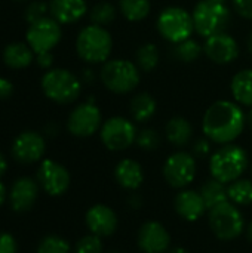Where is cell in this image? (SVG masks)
<instances>
[{
    "mask_svg": "<svg viewBox=\"0 0 252 253\" xmlns=\"http://www.w3.org/2000/svg\"><path fill=\"white\" fill-rule=\"evenodd\" d=\"M168 253H189L184 248H174L171 251H168Z\"/></svg>",
    "mask_w": 252,
    "mask_h": 253,
    "instance_id": "obj_45",
    "label": "cell"
},
{
    "mask_svg": "<svg viewBox=\"0 0 252 253\" xmlns=\"http://www.w3.org/2000/svg\"><path fill=\"white\" fill-rule=\"evenodd\" d=\"M48 12H49V4H46L45 1H33L31 4H28V7L25 10V19L28 24L36 22V21L45 18Z\"/></svg>",
    "mask_w": 252,
    "mask_h": 253,
    "instance_id": "obj_35",
    "label": "cell"
},
{
    "mask_svg": "<svg viewBox=\"0 0 252 253\" xmlns=\"http://www.w3.org/2000/svg\"><path fill=\"white\" fill-rule=\"evenodd\" d=\"M117 16V9L110 1H100L89 10V18L92 24L107 27L110 25Z\"/></svg>",
    "mask_w": 252,
    "mask_h": 253,
    "instance_id": "obj_30",
    "label": "cell"
},
{
    "mask_svg": "<svg viewBox=\"0 0 252 253\" xmlns=\"http://www.w3.org/2000/svg\"><path fill=\"white\" fill-rule=\"evenodd\" d=\"M193 136V126L192 123L181 116L172 117L166 123V138L175 147H186Z\"/></svg>",
    "mask_w": 252,
    "mask_h": 253,
    "instance_id": "obj_25",
    "label": "cell"
},
{
    "mask_svg": "<svg viewBox=\"0 0 252 253\" xmlns=\"http://www.w3.org/2000/svg\"><path fill=\"white\" fill-rule=\"evenodd\" d=\"M137 145L144 151H153L160 145V136L154 129H143L137 133Z\"/></svg>",
    "mask_w": 252,
    "mask_h": 253,
    "instance_id": "obj_33",
    "label": "cell"
},
{
    "mask_svg": "<svg viewBox=\"0 0 252 253\" xmlns=\"http://www.w3.org/2000/svg\"><path fill=\"white\" fill-rule=\"evenodd\" d=\"M52 62H53V56H52L50 52H45V53H39L37 55V64H39V67H42L45 70H49L50 65H52Z\"/></svg>",
    "mask_w": 252,
    "mask_h": 253,
    "instance_id": "obj_40",
    "label": "cell"
},
{
    "mask_svg": "<svg viewBox=\"0 0 252 253\" xmlns=\"http://www.w3.org/2000/svg\"><path fill=\"white\" fill-rule=\"evenodd\" d=\"M250 166L248 153L233 144H226L217 150L209 160V172L214 179L223 184H232L247 172Z\"/></svg>",
    "mask_w": 252,
    "mask_h": 253,
    "instance_id": "obj_2",
    "label": "cell"
},
{
    "mask_svg": "<svg viewBox=\"0 0 252 253\" xmlns=\"http://www.w3.org/2000/svg\"><path fill=\"white\" fill-rule=\"evenodd\" d=\"M4 200H6V187L0 182V206L4 203Z\"/></svg>",
    "mask_w": 252,
    "mask_h": 253,
    "instance_id": "obj_42",
    "label": "cell"
},
{
    "mask_svg": "<svg viewBox=\"0 0 252 253\" xmlns=\"http://www.w3.org/2000/svg\"><path fill=\"white\" fill-rule=\"evenodd\" d=\"M209 227L220 240H235L244 233V215L236 205L224 202L209 209Z\"/></svg>",
    "mask_w": 252,
    "mask_h": 253,
    "instance_id": "obj_8",
    "label": "cell"
},
{
    "mask_svg": "<svg viewBox=\"0 0 252 253\" xmlns=\"http://www.w3.org/2000/svg\"><path fill=\"white\" fill-rule=\"evenodd\" d=\"M193 153L198 157H205L211 153V141L205 136L202 139H198L193 145Z\"/></svg>",
    "mask_w": 252,
    "mask_h": 253,
    "instance_id": "obj_38",
    "label": "cell"
},
{
    "mask_svg": "<svg viewBox=\"0 0 252 253\" xmlns=\"http://www.w3.org/2000/svg\"><path fill=\"white\" fill-rule=\"evenodd\" d=\"M46 144L40 133L37 132H24L13 141L12 154L21 163H34L40 160L45 154Z\"/></svg>",
    "mask_w": 252,
    "mask_h": 253,
    "instance_id": "obj_16",
    "label": "cell"
},
{
    "mask_svg": "<svg viewBox=\"0 0 252 253\" xmlns=\"http://www.w3.org/2000/svg\"><path fill=\"white\" fill-rule=\"evenodd\" d=\"M159 49L154 43H144L138 47L135 53V64L140 68V71L150 73L153 71L159 64Z\"/></svg>",
    "mask_w": 252,
    "mask_h": 253,
    "instance_id": "obj_28",
    "label": "cell"
},
{
    "mask_svg": "<svg viewBox=\"0 0 252 253\" xmlns=\"http://www.w3.org/2000/svg\"><path fill=\"white\" fill-rule=\"evenodd\" d=\"M198 166L190 153L177 151L171 154L163 165V176L172 188L183 190L189 187L196 178Z\"/></svg>",
    "mask_w": 252,
    "mask_h": 253,
    "instance_id": "obj_11",
    "label": "cell"
},
{
    "mask_svg": "<svg viewBox=\"0 0 252 253\" xmlns=\"http://www.w3.org/2000/svg\"><path fill=\"white\" fill-rule=\"evenodd\" d=\"M18 246H16V240L13 239V236L7 234V233H1L0 234V253H16Z\"/></svg>",
    "mask_w": 252,
    "mask_h": 253,
    "instance_id": "obj_37",
    "label": "cell"
},
{
    "mask_svg": "<svg viewBox=\"0 0 252 253\" xmlns=\"http://www.w3.org/2000/svg\"><path fill=\"white\" fill-rule=\"evenodd\" d=\"M74 253H102L101 237L95 234H89L82 237L74 248Z\"/></svg>",
    "mask_w": 252,
    "mask_h": 253,
    "instance_id": "obj_34",
    "label": "cell"
},
{
    "mask_svg": "<svg viewBox=\"0 0 252 253\" xmlns=\"http://www.w3.org/2000/svg\"><path fill=\"white\" fill-rule=\"evenodd\" d=\"M61 36V24L52 16H45L28 25L25 39L31 50L39 55L45 52H52V49L59 43Z\"/></svg>",
    "mask_w": 252,
    "mask_h": 253,
    "instance_id": "obj_10",
    "label": "cell"
},
{
    "mask_svg": "<svg viewBox=\"0 0 252 253\" xmlns=\"http://www.w3.org/2000/svg\"><path fill=\"white\" fill-rule=\"evenodd\" d=\"M201 196L206 205V209H212L224 202H229V194H227V185L217 181V179H209L205 182L201 188Z\"/></svg>",
    "mask_w": 252,
    "mask_h": 253,
    "instance_id": "obj_26",
    "label": "cell"
},
{
    "mask_svg": "<svg viewBox=\"0 0 252 253\" xmlns=\"http://www.w3.org/2000/svg\"><path fill=\"white\" fill-rule=\"evenodd\" d=\"M203 52L212 62L226 65L232 64L239 56V44L235 37L224 31L205 39Z\"/></svg>",
    "mask_w": 252,
    "mask_h": 253,
    "instance_id": "obj_14",
    "label": "cell"
},
{
    "mask_svg": "<svg viewBox=\"0 0 252 253\" xmlns=\"http://www.w3.org/2000/svg\"><path fill=\"white\" fill-rule=\"evenodd\" d=\"M137 133L135 125L129 119L120 116L110 117L100 129L101 141L110 151H123L129 148L135 142Z\"/></svg>",
    "mask_w": 252,
    "mask_h": 253,
    "instance_id": "obj_9",
    "label": "cell"
},
{
    "mask_svg": "<svg viewBox=\"0 0 252 253\" xmlns=\"http://www.w3.org/2000/svg\"><path fill=\"white\" fill-rule=\"evenodd\" d=\"M119 10L125 19L140 22L146 19L151 10L150 0H119Z\"/></svg>",
    "mask_w": 252,
    "mask_h": 253,
    "instance_id": "obj_27",
    "label": "cell"
},
{
    "mask_svg": "<svg viewBox=\"0 0 252 253\" xmlns=\"http://www.w3.org/2000/svg\"><path fill=\"white\" fill-rule=\"evenodd\" d=\"M247 233H248V239L252 242V222L248 225V230H247Z\"/></svg>",
    "mask_w": 252,
    "mask_h": 253,
    "instance_id": "obj_47",
    "label": "cell"
},
{
    "mask_svg": "<svg viewBox=\"0 0 252 253\" xmlns=\"http://www.w3.org/2000/svg\"><path fill=\"white\" fill-rule=\"evenodd\" d=\"M37 253H70V245L59 236H46L39 243Z\"/></svg>",
    "mask_w": 252,
    "mask_h": 253,
    "instance_id": "obj_32",
    "label": "cell"
},
{
    "mask_svg": "<svg viewBox=\"0 0 252 253\" xmlns=\"http://www.w3.org/2000/svg\"><path fill=\"white\" fill-rule=\"evenodd\" d=\"M42 90L56 104H71L82 92L80 79L65 68H50L42 77Z\"/></svg>",
    "mask_w": 252,
    "mask_h": 253,
    "instance_id": "obj_5",
    "label": "cell"
},
{
    "mask_svg": "<svg viewBox=\"0 0 252 253\" xmlns=\"http://www.w3.org/2000/svg\"><path fill=\"white\" fill-rule=\"evenodd\" d=\"M6 169H7V163H6V159H4V156L0 153V176H3V173L6 172Z\"/></svg>",
    "mask_w": 252,
    "mask_h": 253,
    "instance_id": "obj_41",
    "label": "cell"
},
{
    "mask_svg": "<svg viewBox=\"0 0 252 253\" xmlns=\"http://www.w3.org/2000/svg\"><path fill=\"white\" fill-rule=\"evenodd\" d=\"M13 93V84L10 80L0 77V99H7Z\"/></svg>",
    "mask_w": 252,
    "mask_h": 253,
    "instance_id": "obj_39",
    "label": "cell"
},
{
    "mask_svg": "<svg viewBox=\"0 0 252 253\" xmlns=\"http://www.w3.org/2000/svg\"><path fill=\"white\" fill-rule=\"evenodd\" d=\"M102 126V114L97 104L88 101L79 104L68 116L67 129L71 135L77 138L92 136Z\"/></svg>",
    "mask_w": 252,
    "mask_h": 253,
    "instance_id": "obj_12",
    "label": "cell"
},
{
    "mask_svg": "<svg viewBox=\"0 0 252 253\" xmlns=\"http://www.w3.org/2000/svg\"><path fill=\"white\" fill-rule=\"evenodd\" d=\"M247 126V114L236 101H215L203 114L202 130L215 144L226 145L236 141Z\"/></svg>",
    "mask_w": 252,
    "mask_h": 253,
    "instance_id": "obj_1",
    "label": "cell"
},
{
    "mask_svg": "<svg viewBox=\"0 0 252 253\" xmlns=\"http://www.w3.org/2000/svg\"><path fill=\"white\" fill-rule=\"evenodd\" d=\"M174 53H175V58L183 62H195L203 53V46L198 40L190 37L181 43H177Z\"/></svg>",
    "mask_w": 252,
    "mask_h": 253,
    "instance_id": "obj_31",
    "label": "cell"
},
{
    "mask_svg": "<svg viewBox=\"0 0 252 253\" xmlns=\"http://www.w3.org/2000/svg\"><path fill=\"white\" fill-rule=\"evenodd\" d=\"M247 47H248V52L252 55V31L248 34V39H247Z\"/></svg>",
    "mask_w": 252,
    "mask_h": 253,
    "instance_id": "obj_44",
    "label": "cell"
},
{
    "mask_svg": "<svg viewBox=\"0 0 252 253\" xmlns=\"http://www.w3.org/2000/svg\"><path fill=\"white\" fill-rule=\"evenodd\" d=\"M232 3L239 16L252 19V0H232Z\"/></svg>",
    "mask_w": 252,
    "mask_h": 253,
    "instance_id": "obj_36",
    "label": "cell"
},
{
    "mask_svg": "<svg viewBox=\"0 0 252 253\" xmlns=\"http://www.w3.org/2000/svg\"><path fill=\"white\" fill-rule=\"evenodd\" d=\"M247 123H248V125L252 127V108L250 110V113L247 114Z\"/></svg>",
    "mask_w": 252,
    "mask_h": 253,
    "instance_id": "obj_46",
    "label": "cell"
},
{
    "mask_svg": "<svg viewBox=\"0 0 252 253\" xmlns=\"http://www.w3.org/2000/svg\"><path fill=\"white\" fill-rule=\"evenodd\" d=\"M156 28L165 40L177 44L192 37L195 31L193 16L184 7L168 6L159 13Z\"/></svg>",
    "mask_w": 252,
    "mask_h": 253,
    "instance_id": "obj_7",
    "label": "cell"
},
{
    "mask_svg": "<svg viewBox=\"0 0 252 253\" xmlns=\"http://www.w3.org/2000/svg\"><path fill=\"white\" fill-rule=\"evenodd\" d=\"M85 222L91 234L98 237H108L114 234L119 225V219L116 212L105 205L92 206L85 216Z\"/></svg>",
    "mask_w": 252,
    "mask_h": 253,
    "instance_id": "obj_17",
    "label": "cell"
},
{
    "mask_svg": "<svg viewBox=\"0 0 252 253\" xmlns=\"http://www.w3.org/2000/svg\"><path fill=\"white\" fill-rule=\"evenodd\" d=\"M76 52L88 64H104L113 52V37L105 27L89 24L77 34Z\"/></svg>",
    "mask_w": 252,
    "mask_h": 253,
    "instance_id": "obj_3",
    "label": "cell"
},
{
    "mask_svg": "<svg viewBox=\"0 0 252 253\" xmlns=\"http://www.w3.org/2000/svg\"><path fill=\"white\" fill-rule=\"evenodd\" d=\"M37 179L49 196H62L70 187V173L58 162L46 159L40 163Z\"/></svg>",
    "mask_w": 252,
    "mask_h": 253,
    "instance_id": "obj_13",
    "label": "cell"
},
{
    "mask_svg": "<svg viewBox=\"0 0 252 253\" xmlns=\"http://www.w3.org/2000/svg\"><path fill=\"white\" fill-rule=\"evenodd\" d=\"M37 199V185L30 178H19L10 190V205L15 212H27Z\"/></svg>",
    "mask_w": 252,
    "mask_h": 253,
    "instance_id": "obj_20",
    "label": "cell"
},
{
    "mask_svg": "<svg viewBox=\"0 0 252 253\" xmlns=\"http://www.w3.org/2000/svg\"><path fill=\"white\" fill-rule=\"evenodd\" d=\"M175 212L189 222H196L201 219L206 211V205L199 191L195 190H183L177 194L175 202Z\"/></svg>",
    "mask_w": 252,
    "mask_h": 253,
    "instance_id": "obj_18",
    "label": "cell"
},
{
    "mask_svg": "<svg viewBox=\"0 0 252 253\" xmlns=\"http://www.w3.org/2000/svg\"><path fill=\"white\" fill-rule=\"evenodd\" d=\"M140 68L129 59H108L102 64L100 79L105 89L116 95H126L137 89L141 80Z\"/></svg>",
    "mask_w": 252,
    "mask_h": 253,
    "instance_id": "obj_4",
    "label": "cell"
},
{
    "mask_svg": "<svg viewBox=\"0 0 252 253\" xmlns=\"http://www.w3.org/2000/svg\"><path fill=\"white\" fill-rule=\"evenodd\" d=\"M88 12L85 0H50L49 13L59 24H74Z\"/></svg>",
    "mask_w": 252,
    "mask_h": 253,
    "instance_id": "obj_19",
    "label": "cell"
},
{
    "mask_svg": "<svg viewBox=\"0 0 252 253\" xmlns=\"http://www.w3.org/2000/svg\"><path fill=\"white\" fill-rule=\"evenodd\" d=\"M92 79H94L92 70H85V71H83V80H85V82H91Z\"/></svg>",
    "mask_w": 252,
    "mask_h": 253,
    "instance_id": "obj_43",
    "label": "cell"
},
{
    "mask_svg": "<svg viewBox=\"0 0 252 253\" xmlns=\"http://www.w3.org/2000/svg\"><path fill=\"white\" fill-rule=\"evenodd\" d=\"M209 1H214V3H224V4H226L227 0H209Z\"/></svg>",
    "mask_w": 252,
    "mask_h": 253,
    "instance_id": "obj_48",
    "label": "cell"
},
{
    "mask_svg": "<svg viewBox=\"0 0 252 253\" xmlns=\"http://www.w3.org/2000/svg\"><path fill=\"white\" fill-rule=\"evenodd\" d=\"M229 202L236 206L252 205V182L248 179H238L227 187Z\"/></svg>",
    "mask_w": 252,
    "mask_h": 253,
    "instance_id": "obj_29",
    "label": "cell"
},
{
    "mask_svg": "<svg viewBox=\"0 0 252 253\" xmlns=\"http://www.w3.org/2000/svg\"><path fill=\"white\" fill-rule=\"evenodd\" d=\"M16 1H19V0H16Z\"/></svg>",
    "mask_w": 252,
    "mask_h": 253,
    "instance_id": "obj_50",
    "label": "cell"
},
{
    "mask_svg": "<svg viewBox=\"0 0 252 253\" xmlns=\"http://www.w3.org/2000/svg\"><path fill=\"white\" fill-rule=\"evenodd\" d=\"M111 253H117V252H111Z\"/></svg>",
    "mask_w": 252,
    "mask_h": 253,
    "instance_id": "obj_49",
    "label": "cell"
},
{
    "mask_svg": "<svg viewBox=\"0 0 252 253\" xmlns=\"http://www.w3.org/2000/svg\"><path fill=\"white\" fill-rule=\"evenodd\" d=\"M156 111H157V102L153 98V95H150L149 92L137 93L129 104V113L132 119L138 123L149 122L150 119H153Z\"/></svg>",
    "mask_w": 252,
    "mask_h": 253,
    "instance_id": "obj_24",
    "label": "cell"
},
{
    "mask_svg": "<svg viewBox=\"0 0 252 253\" xmlns=\"http://www.w3.org/2000/svg\"><path fill=\"white\" fill-rule=\"evenodd\" d=\"M230 92L233 99L244 107L252 108V70L245 68L236 73L230 82Z\"/></svg>",
    "mask_w": 252,
    "mask_h": 253,
    "instance_id": "obj_22",
    "label": "cell"
},
{
    "mask_svg": "<svg viewBox=\"0 0 252 253\" xmlns=\"http://www.w3.org/2000/svg\"><path fill=\"white\" fill-rule=\"evenodd\" d=\"M34 59V52L27 43H10L3 50V61L7 67L21 70L27 68Z\"/></svg>",
    "mask_w": 252,
    "mask_h": 253,
    "instance_id": "obj_23",
    "label": "cell"
},
{
    "mask_svg": "<svg viewBox=\"0 0 252 253\" xmlns=\"http://www.w3.org/2000/svg\"><path fill=\"white\" fill-rule=\"evenodd\" d=\"M114 178L120 187L126 190H137L144 181V170L137 160L123 159L114 169Z\"/></svg>",
    "mask_w": 252,
    "mask_h": 253,
    "instance_id": "obj_21",
    "label": "cell"
},
{
    "mask_svg": "<svg viewBox=\"0 0 252 253\" xmlns=\"http://www.w3.org/2000/svg\"><path fill=\"white\" fill-rule=\"evenodd\" d=\"M138 248L144 253H166L169 251L171 236L168 230L156 221H149L138 231Z\"/></svg>",
    "mask_w": 252,
    "mask_h": 253,
    "instance_id": "obj_15",
    "label": "cell"
},
{
    "mask_svg": "<svg viewBox=\"0 0 252 253\" xmlns=\"http://www.w3.org/2000/svg\"><path fill=\"white\" fill-rule=\"evenodd\" d=\"M195 31L208 39L218 33H224L230 22V9L224 3H214L209 0H201L193 12Z\"/></svg>",
    "mask_w": 252,
    "mask_h": 253,
    "instance_id": "obj_6",
    "label": "cell"
}]
</instances>
